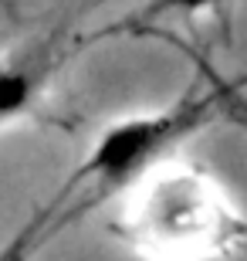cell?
Masks as SVG:
<instances>
[{
  "instance_id": "cell-1",
  "label": "cell",
  "mask_w": 247,
  "mask_h": 261,
  "mask_svg": "<svg viewBox=\"0 0 247 261\" xmlns=\"http://www.w3.org/2000/svg\"><path fill=\"white\" fill-rule=\"evenodd\" d=\"M122 238L146 261H213L244 241L247 224L213 173L162 163L125 190Z\"/></svg>"
},
{
  "instance_id": "cell-6",
  "label": "cell",
  "mask_w": 247,
  "mask_h": 261,
  "mask_svg": "<svg viewBox=\"0 0 247 261\" xmlns=\"http://www.w3.org/2000/svg\"><path fill=\"white\" fill-rule=\"evenodd\" d=\"M220 109H224L234 122H240V126L247 129V95L240 92L237 82H230V85H227V82L220 78Z\"/></svg>"
},
{
  "instance_id": "cell-4",
  "label": "cell",
  "mask_w": 247,
  "mask_h": 261,
  "mask_svg": "<svg viewBox=\"0 0 247 261\" xmlns=\"http://www.w3.org/2000/svg\"><path fill=\"white\" fill-rule=\"evenodd\" d=\"M48 75V61L41 58H24V61H7L0 65V126H7L31 106L38 102L41 85Z\"/></svg>"
},
{
  "instance_id": "cell-2",
  "label": "cell",
  "mask_w": 247,
  "mask_h": 261,
  "mask_svg": "<svg viewBox=\"0 0 247 261\" xmlns=\"http://www.w3.org/2000/svg\"><path fill=\"white\" fill-rule=\"evenodd\" d=\"M203 71L210 75V88L203 92L193 88L159 112H143L112 122L95 139L85 163L78 166V173L68 184L75 190L85 187L92 194H112V190H129L156 166L170 163L176 146L186 143L220 112V75L210 68Z\"/></svg>"
},
{
  "instance_id": "cell-5",
  "label": "cell",
  "mask_w": 247,
  "mask_h": 261,
  "mask_svg": "<svg viewBox=\"0 0 247 261\" xmlns=\"http://www.w3.org/2000/svg\"><path fill=\"white\" fill-rule=\"evenodd\" d=\"M217 7V0H149V14L156 17H200V14H207V10Z\"/></svg>"
},
{
  "instance_id": "cell-3",
  "label": "cell",
  "mask_w": 247,
  "mask_h": 261,
  "mask_svg": "<svg viewBox=\"0 0 247 261\" xmlns=\"http://www.w3.org/2000/svg\"><path fill=\"white\" fill-rule=\"evenodd\" d=\"M71 197H75V190H71V184H65V190H61L54 200L44 203V207H41V211L34 214V217L14 234V238L0 248V261H31V258H34V251L48 241V234H54L71 214L81 211V207L71 203Z\"/></svg>"
}]
</instances>
